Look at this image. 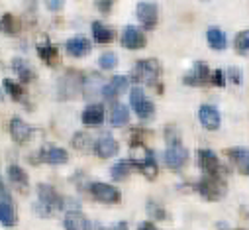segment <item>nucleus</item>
I'll use <instances>...</instances> for the list:
<instances>
[{"label":"nucleus","mask_w":249,"mask_h":230,"mask_svg":"<svg viewBox=\"0 0 249 230\" xmlns=\"http://www.w3.org/2000/svg\"><path fill=\"white\" fill-rule=\"evenodd\" d=\"M102 89H104V79L100 77V73H89L83 81V93L89 100H94L96 96H102Z\"/></svg>","instance_id":"obj_21"},{"label":"nucleus","mask_w":249,"mask_h":230,"mask_svg":"<svg viewBox=\"0 0 249 230\" xmlns=\"http://www.w3.org/2000/svg\"><path fill=\"white\" fill-rule=\"evenodd\" d=\"M116 65H118V57H116V53H112V51H106V53H102V55L98 57V67L104 69V71H110V69H114Z\"/></svg>","instance_id":"obj_36"},{"label":"nucleus","mask_w":249,"mask_h":230,"mask_svg":"<svg viewBox=\"0 0 249 230\" xmlns=\"http://www.w3.org/2000/svg\"><path fill=\"white\" fill-rule=\"evenodd\" d=\"M37 201L45 203L49 209L53 211H63V197H61L51 185L47 183H39L37 185Z\"/></svg>","instance_id":"obj_14"},{"label":"nucleus","mask_w":249,"mask_h":230,"mask_svg":"<svg viewBox=\"0 0 249 230\" xmlns=\"http://www.w3.org/2000/svg\"><path fill=\"white\" fill-rule=\"evenodd\" d=\"M226 153L241 175H249V148L235 146V148H228Z\"/></svg>","instance_id":"obj_15"},{"label":"nucleus","mask_w":249,"mask_h":230,"mask_svg":"<svg viewBox=\"0 0 249 230\" xmlns=\"http://www.w3.org/2000/svg\"><path fill=\"white\" fill-rule=\"evenodd\" d=\"M228 79H230V83H233V85H241V81H243L241 69H239V67H230V69H228Z\"/></svg>","instance_id":"obj_40"},{"label":"nucleus","mask_w":249,"mask_h":230,"mask_svg":"<svg viewBox=\"0 0 249 230\" xmlns=\"http://www.w3.org/2000/svg\"><path fill=\"white\" fill-rule=\"evenodd\" d=\"M145 209H147V212H149L151 218H155V220H167V211L155 199H149L145 203Z\"/></svg>","instance_id":"obj_35"},{"label":"nucleus","mask_w":249,"mask_h":230,"mask_svg":"<svg viewBox=\"0 0 249 230\" xmlns=\"http://www.w3.org/2000/svg\"><path fill=\"white\" fill-rule=\"evenodd\" d=\"M130 120V110L126 104H122V102H116L110 110V124L114 128H120V126H126Z\"/></svg>","instance_id":"obj_28"},{"label":"nucleus","mask_w":249,"mask_h":230,"mask_svg":"<svg viewBox=\"0 0 249 230\" xmlns=\"http://www.w3.org/2000/svg\"><path fill=\"white\" fill-rule=\"evenodd\" d=\"M71 144H73V148L79 150L81 153H87V152L94 150V142H92L90 134H85V132H77V134L73 136Z\"/></svg>","instance_id":"obj_30"},{"label":"nucleus","mask_w":249,"mask_h":230,"mask_svg":"<svg viewBox=\"0 0 249 230\" xmlns=\"http://www.w3.org/2000/svg\"><path fill=\"white\" fill-rule=\"evenodd\" d=\"M196 165L202 169V173H208V175H226V167L220 163L218 155L212 150H208V148L196 150Z\"/></svg>","instance_id":"obj_6"},{"label":"nucleus","mask_w":249,"mask_h":230,"mask_svg":"<svg viewBox=\"0 0 249 230\" xmlns=\"http://www.w3.org/2000/svg\"><path fill=\"white\" fill-rule=\"evenodd\" d=\"M65 49H67V53L73 55V57H85V55L90 51V41H89V38H85V36H73V38L67 39Z\"/></svg>","instance_id":"obj_25"},{"label":"nucleus","mask_w":249,"mask_h":230,"mask_svg":"<svg viewBox=\"0 0 249 230\" xmlns=\"http://www.w3.org/2000/svg\"><path fill=\"white\" fill-rule=\"evenodd\" d=\"M81 203L73 197H63V211H79Z\"/></svg>","instance_id":"obj_43"},{"label":"nucleus","mask_w":249,"mask_h":230,"mask_svg":"<svg viewBox=\"0 0 249 230\" xmlns=\"http://www.w3.org/2000/svg\"><path fill=\"white\" fill-rule=\"evenodd\" d=\"M206 39H208V45H210L214 51H222V49L228 47V38H226V34H224L222 30H218V28H208Z\"/></svg>","instance_id":"obj_29"},{"label":"nucleus","mask_w":249,"mask_h":230,"mask_svg":"<svg viewBox=\"0 0 249 230\" xmlns=\"http://www.w3.org/2000/svg\"><path fill=\"white\" fill-rule=\"evenodd\" d=\"M114 2H116V0H94V8L98 12H102V14H108L112 10Z\"/></svg>","instance_id":"obj_39"},{"label":"nucleus","mask_w":249,"mask_h":230,"mask_svg":"<svg viewBox=\"0 0 249 230\" xmlns=\"http://www.w3.org/2000/svg\"><path fill=\"white\" fill-rule=\"evenodd\" d=\"M118 150H120V146H118V142L110 136V134H102L96 142H94V153H96V157H100V159H108V157H114L116 153H118Z\"/></svg>","instance_id":"obj_18"},{"label":"nucleus","mask_w":249,"mask_h":230,"mask_svg":"<svg viewBox=\"0 0 249 230\" xmlns=\"http://www.w3.org/2000/svg\"><path fill=\"white\" fill-rule=\"evenodd\" d=\"M120 43H122V47H126V49H143L147 39H145L143 32L138 30L136 26H126L124 32H122Z\"/></svg>","instance_id":"obj_12"},{"label":"nucleus","mask_w":249,"mask_h":230,"mask_svg":"<svg viewBox=\"0 0 249 230\" xmlns=\"http://www.w3.org/2000/svg\"><path fill=\"white\" fill-rule=\"evenodd\" d=\"M22 2H24V6H26L30 12H34V10H36V4H37V0H22Z\"/></svg>","instance_id":"obj_45"},{"label":"nucleus","mask_w":249,"mask_h":230,"mask_svg":"<svg viewBox=\"0 0 249 230\" xmlns=\"http://www.w3.org/2000/svg\"><path fill=\"white\" fill-rule=\"evenodd\" d=\"M43 2H45V8L49 12H59L65 6V0H43Z\"/></svg>","instance_id":"obj_41"},{"label":"nucleus","mask_w":249,"mask_h":230,"mask_svg":"<svg viewBox=\"0 0 249 230\" xmlns=\"http://www.w3.org/2000/svg\"><path fill=\"white\" fill-rule=\"evenodd\" d=\"M128 85H130V79H128V77H124V75L112 77V79L104 85V89H102V98H104V100H116L124 91L128 89Z\"/></svg>","instance_id":"obj_17"},{"label":"nucleus","mask_w":249,"mask_h":230,"mask_svg":"<svg viewBox=\"0 0 249 230\" xmlns=\"http://www.w3.org/2000/svg\"><path fill=\"white\" fill-rule=\"evenodd\" d=\"M130 159L134 161L136 169L147 179H155L159 173V165L155 161V153L153 150H147L143 144H132L130 150Z\"/></svg>","instance_id":"obj_1"},{"label":"nucleus","mask_w":249,"mask_h":230,"mask_svg":"<svg viewBox=\"0 0 249 230\" xmlns=\"http://www.w3.org/2000/svg\"><path fill=\"white\" fill-rule=\"evenodd\" d=\"M233 49L239 55H245L249 51V30H241L233 39Z\"/></svg>","instance_id":"obj_34"},{"label":"nucleus","mask_w":249,"mask_h":230,"mask_svg":"<svg viewBox=\"0 0 249 230\" xmlns=\"http://www.w3.org/2000/svg\"><path fill=\"white\" fill-rule=\"evenodd\" d=\"M32 211L36 212V216H41V218H51L53 216V209H49L45 203H41V201H37V203H34V207H32Z\"/></svg>","instance_id":"obj_37"},{"label":"nucleus","mask_w":249,"mask_h":230,"mask_svg":"<svg viewBox=\"0 0 249 230\" xmlns=\"http://www.w3.org/2000/svg\"><path fill=\"white\" fill-rule=\"evenodd\" d=\"M114 228H128V222H116Z\"/></svg>","instance_id":"obj_46"},{"label":"nucleus","mask_w":249,"mask_h":230,"mask_svg":"<svg viewBox=\"0 0 249 230\" xmlns=\"http://www.w3.org/2000/svg\"><path fill=\"white\" fill-rule=\"evenodd\" d=\"M63 226L67 230H87L90 226V222L79 209V211H67V214L63 218Z\"/></svg>","instance_id":"obj_26"},{"label":"nucleus","mask_w":249,"mask_h":230,"mask_svg":"<svg viewBox=\"0 0 249 230\" xmlns=\"http://www.w3.org/2000/svg\"><path fill=\"white\" fill-rule=\"evenodd\" d=\"M147 136H149V132H147V130L134 128V130L130 132V146H132V144H142V142H143Z\"/></svg>","instance_id":"obj_38"},{"label":"nucleus","mask_w":249,"mask_h":230,"mask_svg":"<svg viewBox=\"0 0 249 230\" xmlns=\"http://www.w3.org/2000/svg\"><path fill=\"white\" fill-rule=\"evenodd\" d=\"M36 49H37V55H39V59H41L43 63H47V65H51V67L57 65V61H59V49H57V45L51 43L45 36L37 41Z\"/></svg>","instance_id":"obj_19"},{"label":"nucleus","mask_w":249,"mask_h":230,"mask_svg":"<svg viewBox=\"0 0 249 230\" xmlns=\"http://www.w3.org/2000/svg\"><path fill=\"white\" fill-rule=\"evenodd\" d=\"M130 102H132V110L136 112V116L140 120H149L155 114V104L145 96L143 89L138 85L130 91Z\"/></svg>","instance_id":"obj_5"},{"label":"nucleus","mask_w":249,"mask_h":230,"mask_svg":"<svg viewBox=\"0 0 249 230\" xmlns=\"http://www.w3.org/2000/svg\"><path fill=\"white\" fill-rule=\"evenodd\" d=\"M6 175H8V181L14 189H18L20 193H26L28 191V173L16 163H10L8 169H6Z\"/></svg>","instance_id":"obj_22"},{"label":"nucleus","mask_w":249,"mask_h":230,"mask_svg":"<svg viewBox=\"0 0 249 230\" xmlns=\"http://www.w3.org/2000/svg\"><path fill=\"white\" fill-rule=\"evenodd\" d=\"M10 67H12V71L18 75L20 83H24V85H28V83H32V81L36 79L34 67H32L26 59H22V57H14V59L10 61Z\"/></svg>","instance_id":"obj_24"},{"label":"nucleus","mask_w":249,"mask_h":230,"mask_svg":"<svg viewBox=\"0 0 249 230\" xmlns=\"http://www.w3.org/2000/svg\"><path fill=\"white\" fill-rule=\"evenodd\" d=\"M37 159L41 163H49V165H61V163H67L69 161V153L63 148H57V146H43L37 153Z\"/></svg>","instance_id":"obj_13"},{"label":"nucleus","mask_w":249,"mask_h":230,"mask_svg":"<svg viewBox=\"0 0 249 230\" xmlns=\"http://www.w3.org/2000/svg\"><path fill=\"white\" fill-rule=\"evenodd\" d=\"M132 169H136V165H134L132 159H120V161H116V163L110 167V177H112L114 181H124V179L130 177Z\"/></svg>","instance_id":"obj_27"},{"label":"nucleus","mask_w":249,"mask_h":230,"mask_svg":"<svg viewBox=\"0 0 249 230\" xmlns=\"http://www.w3.org/2000/svg\"><path fill=\"white\" fill-rule=\"evenodd\" d=\"M155 228V224L151 222V220H143V222H140V230H153Z\"/></svg>","instance_id":"obj_44"},{"label":"nucleus","mask_w":249,"mask_h":230,"mask_svg":"<svg viewBox=\"0 0 249 230\" xmlns=\"http://www.w3.org/2000/svg\"><path fill=\"white\" fill-rule=\"evenodd\" d=\"M81 120L85 126H98L104 122V106L100 102H92L89 104L83 114H81Z\"/></svg>","instance_id":"obj_23"},{"label":"nucleus","mask_w":249,"mask_h":230,"mask_svg":"<svg viewBox=\"0 0 249 230\" xmlns=\"http://www.w3.org/2000/svg\"><path fill=\"white\" fill-rule=\"evenodd\" d=\"M8 128H10V136H12V140L16 142V144H26V142H30V138H32V126L30 124H26L20 116H14L12 120H10V124H8Z\"/></svg>","instance_id":"obj_20"},{"label":"nucleus","mask_w":249,"mask_h":230,"mask_svg":"<svg viewBox=\"0 0 249 230\" xmlns=\"http://www.w3.org/2000/svg\"><path fill=\"white\" fill-rule=\"evenodd\" d=\"M198 120L206 130H218L222 124V116H220V110L212 104H202L198 108Z\"/></svg>","instance_id":"obj_16"},{"label":"nucleus","mask_w":249,"mask_h":230,"mask_svg":"<svg viewBox=\"0 0 249 230\" xmlns=\"http://www.w3.org/2000/svg\"><path fill=\"white\" fill-rule=\"evenodd\" d=\"M83 81H85V77L79 71L69 69L57 83V96L61 100H69V98L77 96L83 91Z\"/></svg>","instance_id":"obj_4"},{"label":"nucleus","mask_w":249,"mask_h":230,"mask_svg":"<svg viewBox=\"0 0 249 230\" xmlns=\"http://www.w3.org/2000/svg\"><path fill=\"white\" fill-rule=\"evenodd\" d=\"M186 159H189V150L182 146L180 140L167 144V150H165V163H167L169 169H173V171L180 169V167L186 163Z\"/></svg>","instance_id":"obj_9"},{"label":"nucleus","mask_w":249,"mask_h":230,"mask_svg":"<svg viewBox=\"0 0 249 230\" xmlns=\"http://www.w3.org/2000/svg\"><path fill=\"white\" fill-rule=\"evenodd\" d=\"M196 191L204 201H222L226 197V181L224 175H208L204 173V177L196 183Z\"/></svg>","instance_id":"obj_2"},{"label":"nucleus","mask_w":249,"mask_h":230,"mask_svg":"<svg viewBox=\"0 0 249 230\" xmlns=\"http://www.w3.org/2000/svg\"><path fill=\"white\" fill-rule=\"evenodd\" d=\"M89 191H90V195H92L94 201L104 203V205H118L122 201L120 191L114 185H108V183H102V181L90 183L89 185Z\"/></svg>","instance_id":"obj_8"},{"label":"nucleus","mask_w":249,"mask_h":230,"mask_svg":"<svg viewBox=\"0 0 249 230\" xmlns=\"http://www.w3.org/2000/svg\"><path fill=\"white\" fill-rule=\"evenodd\" d=\"M92 38L98 41V43H110L114 39V34L110 28H106L102 22H92Z\"/></svg>","instance_id":"obj_31"},{"label":"nucleus","mask_w":249,"mask_h":230,"mask_svg":"<svg viewBox=\"0 0 249 230\" xmlns=\"http://www.w3.org/2000/svg\"><path fill=\"white\" fill-rule=\"evenodd\" d=\"M20 30H22V24L18 22L16 16H12V14H4L2 16V32L6 36H18Z\"/></svg>","instance_id":"obj_32"},{"label":"nucleus","mask_w":249,"mask_h":230,"mask_svg":"<svg viewBox=\"0 0 249 230\" xmlns=\"http://www.w3.org/2000/svg\"><path fill=\"white\" fill-rule=\"evenodd\" d=\"M159 75H161V65L155 59H142L132 67V79L138 85L153 87L157 85Z\"/></svg>","instance_id":"obj_3"},{"label":"nucleus","mask_w":249,"mask_h":230,"mask_svg":"<svg viewBox=\"0 0 249 230\" xmlns=\"http://www.w3.org/2000/svg\"><path fill=\"white\" fill-rule=\"evenodd\" d=\"M182 83L189 87H202V85L212 83V73L204 61H196V63H193L191 73L182 77Z\"/></svg>","instance_id":"obj_10"},{"label":"nucleus","mask_w":249,"mask_h":230,"mask_svg":"<svg viewBox=\"0 0 249 230\" xmlns=\"http://www.w3.org/2000/svg\"><path fill=\"white\" fill-rule=\"evenodd\" d=\"M0 224L4 228H10L16 224V209H14L6 181L0 183Z\"/></svg>","instance_id":"obj_7"},{"label":"nucleus","mask_w":249,"mask_h":230,"mask_svg":"<svg viewBox=\"0 0 249 230\" xmlns=\"http://www.w3.org/2000/svg\"><path fill=\"white\" fill-rule=\"evenodd\" d=\"M212 85L214 87H226V75L222 69H214L212 73Z\"/></svg>","instance_id":"obj_42"},{"label":"nucleus","mask_w":249,"mask_h":230,"mask_svg":"<svg viewBox=\"0 0 249 230\" xmlns=\"http://www.w3.org/2000/svg\"><path fill=\"white\" fill-rule=\"evenodd\" d=\"M2 85H4V91H6V93H8L16 102H20V100L24 98V93H26V91H24V87H22L24 83L20 85V83H14V81H10V79H4V81H2Z\"/></svg>","instance_id":"obj_33"},{"label":"nucleus","mask_w":249,"mask_h":230,"mask_svg":"<svg viewBox=\"0 0 249 230\" xmlns=\"http://www.w3.org/2000/svg\"><path fill=\"white\" fill-rule=\"evenodd\" d=\"M136 18L138 22L145 28V30H153L157 26V20H159V12H157V6L153 2H140L136 6Z\"/></svg>","instance_id":"obj_11"}]
</instances>
